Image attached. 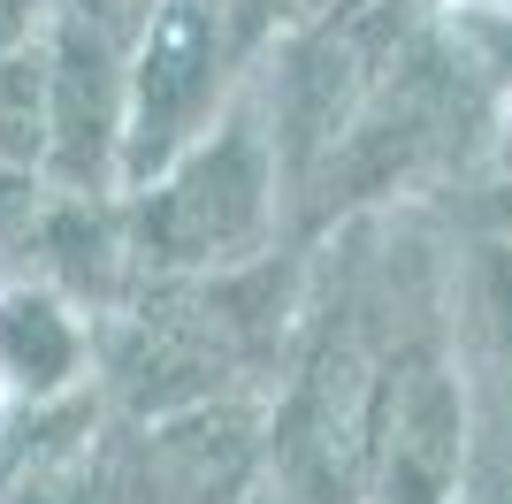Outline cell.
<instances>
[{"label":"cell","instance_id":"obj_3","mask_svg":"<svg viewBox=\"0 0 512 504\" xmlns=\"http://www.w3.org/2000/svg\"><path fill=\"white\" fill-rule=\"evenodd\" d=\"M375 436H383V497L390 504H444L459 474V390H451L444 359L413 344L398 352L375 405Z\"/></svg>","mask_w":512,"mask_h":504},{"label":"cell","instance_id":"obj_7","mask_svg":"<svg viewBox=\"0 0 512 504\" xmlns=\"http://www.w3.org/2000/svg\"><path fill=\"white\" fill-rule=\"evenodd\" d=\"M46 153V62L39 54H0V161Z\"/></svg>","mask_w":512,"mask_h":504},{"label":"cell","instance_id":"obj_2","mask_svg":"<svg viewBox=\"0 0 512 504\" xmlns=\"http://www.w3.org/2000/svg\"><path fill=\"white\" fill-rule=\"evenodd\" d=\"M214 31L222 0H153V31L138 46V100H130V168H161L214 92Z\"/></svg>","mask_w":512,"mask_h":504},{"label":"cell","instance_id":"obj_4","mask_svg":"<svg viewBox=\"0 0 512 504\" xmlns=\"http://www.w3.org/2000/svg\"><path fill=\"white\" fill-rule=\"evenodd\" d=\"M390 23L367 16V8H337V23H321L314 39L299 46V62L283 77V130H291V153L314 161L321 146H337L352 115L375 92V62H383Z\"/></svg>","mask_w":512,"mask_h":504},{"label":"cell","instance_id":"obj_8","mask_svg":"<svg viewBox=\"0 0 512 504\" xmlns=\"http://www.w3.org/2000/svg\"><path fill=\"white\" fill-rule=\"evenodd\" d=\"M283 8H291V0H237V39H260Z\"/></svg>","mask_w":512,"mask_h":504},{"label":"cell","instance_id":"obj_9","mask_svg":"<svg viewBox=\"0 0 512 504\" xmlns=\"http://www.w3.org/2000/svg\"><path fill=\"white\" fill-rule=\"evenodd\" d=\"M31 31V0H0V54H16Z\"/></svg>","mask_w":512,"mask_h":504},{"label":"cell","instance_id":"obj_1","mask_svg":"<svg viewBox=\"0 0 512 504\" xmlns=\"http://www.w3.org/2000/svg\"><path fill=\"white\" fill-rule=\"evenodd\" d=\"M260 214H268V161H260L253 130H230L222 146H207L146 207V252H161V260H222V252L253 245Z\"/></svg>","mask_w":512,"mask_h":504},{"label":"cell","instance_id":"obj_6","mask_svg":"<svg viewBox=\"0 0 512 504\" xmlns=\"http://www.w3.org/2000/svg\"><path fill=\"white\" fill-rule=\"evenodd\" d=\"M69 359H77V336L46 298H0V375H16L23 390H54Z\"/></svg>","mask_w":512,"mask_h":504},{"label":"cell","instance_id":"obj_5","mask_svg":"<svg viewBox=\"0 0 512 504\" xmlns=\"http://www.w3.org/2000/svg\"><path fill=\"white\" fill-rule=\"evenodd\" d=\"M253 466V436L237 413H192L161 428L146 451V482L161 489L169 504H222Z\"/></svg>","mask_w":512,"mask_h":504}]
</instances>
